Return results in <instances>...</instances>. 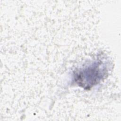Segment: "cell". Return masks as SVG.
I'll return each mask as SVG.
<instances>
[{"instance_id": "cell-1", "label": "cell", "mask_w": 121, "mask_h": 121, "mask_svg": "<svg viewBox=\"0 0 121 121\" xmlns=\"http://www.w3.org/2000/svg\"><path fill=\"white\" fill-rule=\"evenodd\" d=\"M100 64H94L91 67L80 71L77 76L76 79L79 81V83L82 84L83 86H88L97 83L100 80L102 73L99 68Z\"/></svg>"}]
</instances>
